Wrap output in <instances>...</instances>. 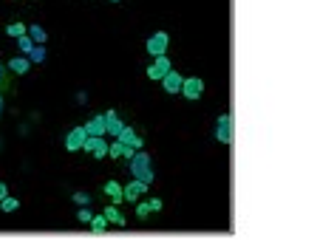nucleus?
<instances>
[{"label": "nucleus", "mask_w": 320, "mask_h": 240, "mask_svg": "<svg viewBox=\"0 0 320 240\" xmlns=\"http://www.w3.org/2000/svg\"><path fill=\"white\" fill-rule=\"evenodd\" d=\"M179 94H182L184 99L196 102V99H199V96L204 94V82H201L199 77H187V79L182 82V91H179Z\"/></svg>", "instance_id": "nucleus-4"}, {"label": "nucleus", "mask_w": 320, "mask_h": 240, "mask_svg": "<svg viewBox=\"0 0 320 240\" xmlns=\"http://www.w3.org/2000/svg\"><path fill=\"white\" fill-rule=\"evenodd\" d=\"M108 155H111V158H122V141H113V144H108Z\"/></svg>", "instance_id": "nucleus-24"}, {"label": "nucleus", "mask_w": 320, "mask_h": 240, "mask_svg": "<svg viewBox=\"0 0 320 240\" xmlns=\"http://www.w3.org/2000/svg\"><path fill=\"white\" fill-rule=\"evenodd\" d=\"M85 138H88L85 127H74L68 136H65V150H68V153H77V150H82Z\"/></svg>", "instance_id": "nucleus-7"}, {"label": "nucleus", "mask_w": 320, "mask_h": 240, "mask_svg": "<svg viewBox=\"0 0 320 240\" xmlns=\"http://www.w3.org/2000/svg\"><path fill=\"white\" fill-rule=\"evenodd\" d=\"M147 209H150V212H162V209H165L162 198H150V201H147Z\"/></svg>", "instance_id": "nucleus-25"}, {"label": "nucleus", "mask_w": 320, "mask_h": 240, "mask_svg": "<svg viewBox=\"0 0 320 240\" xmlns=\"http://www.w3.org/2000/svg\"><path fill=\"white\" fill-rule=\"evenodd\" d=\"M136 218H139V221H147V218H150V209H147V201H136Z\"/></svg>", "instance_id": "nucleus-21"}, {"label": "nucleus", "mask_w": 320, "mask_h": 240, "mask_svg": "<svg viewBox=\"0 0 320 240\" xmlns=\"http://www.w3.org/2000/svg\"><path fill=\"white\" fill-rule=\"evenodd\" d=\"M167 71H170V60H167V54H162V57H156L153 65L147 68V77H150V79H162Z\"/></svg>", "instance_id": "nucleus-10"}, {"label": "nucleus", "mask_w": 320, "mask_h": 240, "mask_svg": "<svg viewBox=\"0 0 320 240\" xmlns=\"http://www.w3.org/2000/svg\"><path fill=\"white\" fill-rule=\"evenodd\" d=\"M88 226H91V229H94L96 235H99V232L108 229V218H105V215H94V218L88 221Z\"/></svg>", "instance_id": "nucleus-18"}, {"label": "nucleus", "mask_w": 320, "mask_h": 240, "mask_svg": "<svg viewBox=\"0 0 320 240\" xmlns=\"http://www.w3.org/2000/svg\"><path fill=\"white\" fill-rule=\"evenodd\" d=\"M147 187H150V184H145L142 178H133L130 184H125V187H122V192H125V201H130V204H136L139 198H142V195L147 192Z\"/></svg>", "instance_id": "nucleus-5"}, {"label": "nucleus", "mask_w": 320, "mask_h": 240, "mask_svg": "<svg viewBox=\"0 0 320 240\" xmlns=\"http://www.w3.org/2000/svg\"><path fill=\"white\" fill-rule=\"evenodd\" d=\"M216 138L221 141V144H233V138H235V127H233V116H230V113H221V116H218Z\"/></svg>", "instance_id": "nucleus-2"}, {"label": "nucleus", "mask_w": 320, "mask_h": 240, "mask_svg": "<svg viewBox=\"0 0 320 240\" xmlns=\"http://www.w3.org/2000/svg\"><path fill=\"white\" fill-rule=\"evenodd\" d=\"M71 201H74V204H79V206H88V204H91V195H88V192H74V195H71Z\"/></svg>", "instance_id": "nucleus-23"}, {"label": "nucleus", "mask_w": 320, "mask_h": 240, "mask_svg": "<svg viewBox=\"0 0 320 240\" xmlns=\"http://www.w3.org/2000/svg\"><path fill=\"white\" fill-rule=\"evenodd\" d=\"M105 218H108V223H116V226H125V215L119 212V206L111 204V206H105Z\"/></svg>", "instance_id": "nucleus-14"}, {"label": "nucleus", "mask_w": 320, "mask_h": 240, "mask_svg": "<svg viewBox=\"0 0 320 240\" xmlns=\"http://www.w3.org/2000/svg\"><path fill=\"white\" fill-rule=\"evenodd\" d=\"M9 68L14 74H28L31 71V60L28 57H14V60H9Z\"/></svg>", "instance_id": "nucleus-15"}, {"label": "nucleus", "mask_w": 320, "mask_h": 240, "mask_svg": "<svg viewBox=\"0 0 320 240\" xmlns=\"http://www.w3.org/2000/svg\"><path fill=\"white\" fill-rule=\"evenodd\" d=\"M34 45H37V43H34V40H31V37H28V31H26V34H23V37H17V48H20V51H23V57H28Z\"/></svg>", "instance_id": "nucleus-17"}, {"label": "nucleus", "mask_w": 320, "mask_h": 240, "mask_svg": "<svg viewBox=\"0 0 320 240\" xmlns=\"http://www.w3.org/2000/svg\"><path fill=\"white\" fill-rule=\"evenodd\" d=\"M116 141H122V144H130L133 150H142V144H145V138H139V133L133 127H122V133L116 136Z\"/></svg>", "instance_id": "nucleus-11"}, {"label": "nucleus", "mask_w": 320, "mask_h": 240, "mask_svg": "<svg viewBox=\"0 0 320 240\" xmlns=\"http://www.w3.org/2000/svg\"><path fill=\"white\" fill-rule=\"evenodd\" d=\"M182 82H184V77L179 74V71H173V68L162 77V88H165L167 94H179V91H182Z\"/></svg>", "instance_id": "nucleus-9"}, {"label": "nucleus", "mask_w": 320, "mask_h": 240, "mask_svg": "<svg viewBox=\"0 0 320 240\" xmlns=\"http://www.w3.org/2000/svg\"><path fill=\"white\" fill-rule=\"evenodd\" d=\"M133 155H136V150H133V147H130V144H122V158H128V161H130Z\"/></svg>", "instance_id": "nucleus-27"}, {"label": "nucleus", "mask_w": 320, "mask_h": 240, "mask_svg": "<svg viewBox=\"0 0 320 240\" xmlns=\"http://www.w3.org/2000/svg\"><path fill=\"white\" fill-rule=\"evenodd\" d=\"M130 172L133 178H142L145 184H153V170H150V155L136 150V155L130 158Z\"/></svg>", "instance_id": "nucleus-1"}, {"label": "nucleus", "mask_w": 320, "mask_h": 240, "mask_svg": "<svg viewBox=\"0 0 320 240\" xmlns=\"http://www.w3.org/2000/svg\"><path fill=\"white\" fill-rule=\"evenodd\" d=\"M167 43H170V37H167L165 31H159V34H153L147 40V51L153 54V57H162V54L167 51Z\"/></svg>", "instance_id": "nucleus-8"}, {"label": "nucleus", "mask_w": 320, "mask_h": 240, "mask_svg": "<svg viewBox=\"0 0 320 240\" xmlns=\"http://www.w3.org/2000/svg\"><path fill=\"white\" fill-rule=\"evenodd\" d=\"M0 105H3V96H0Z\"/></svg>", "instance_id": "nucleus-29"}, {"label": "nucleus", "mask_w": 320, "mask_h": 240, "mask_svg": "<svg viewBox=\"0 0 320 240\" xmlns=\"http://www.w3.org/2000/svg\"><path fill=\"white\" fill-rule=\"evenodd\" d=\"M0 209H3V212H17L20 201H17V198H11V195H6L3 201H0Z\"/></svg>", "instance_id": "nucleus-19"}, {"label": "nucleus", "mask_w": 320, "mask_h": 240, "mask_svg": "<svg viewBox=\"0 0 320 240\" xmlns=\"http://www.w3.org/2000/svg\"><path fill=\"white\" fill-rule=\"evenodd\" d=\"M0 113H3V105H0Z\"/></svg>", "instance_id": "nucleus-30"}, {"label": "nucleus", "mask_w": 320, "mask_h": 240, "mask_svg": "<svg viewBox=\"0 0 320 240\" xmlns=\"http://www.w3.org/2000/svg\"><path fill=\"white\" fill-rule=\"evenodd\" d=\"M28 37H31L37 45H43L45 40H48V34H45V28H43V26H28Z\"/></svg>", "instance_id": "nucleus-16"}, {"label": "nucleus", "mask_w": 320, "mask_h": 240, "mask_svg": "<svg viewBox=\"0 0 320 240\" xmlns=\"http://www.w3.org/2000/svg\"><path fill=\"white\" fill-rule=\"evenodd\" d=\"M26 31H28V28L23 26V23H11V26H6V34L14 37V40H17V37H23Z\"/></svg>", "instance_id": "nucleus-20"}, {"label": "nucleus", "mask_w": 320, "mask_h": 240, "mask_svg": "<svg viewBox=\"0 0 320 240\" xmlns=\"http://www.w3.org/2000/svg\"><path fill=\"white\" fill-rule=\"evenodd\" d=\"M91 218H94V212H91L88 206H82V209H79V212H77V221H79V223H88V221H91Z\"/></svg>", "instance_id": "nucleus-26"}, {"label": "nucleus", "mask_w": 320, "mask_h": 240, "mask_svg": "<svg viewBox=\"0 0 320 240\" xmlns=\"http://www.w3.org/2000/svg\"><path fill=\"white\" fill-rule=\"evenodd\" d=\"M6 195H9V184H3V181H0V201H3Z\"/></svg>", "instance_id": "nucleus-28"}, {"label": "nucleus", "mask_w": 320, "mask_h": 240, "mask_svg": "<svg viewBox=\"0 0 320 240\" xmlns=\"http://www.w3.org/2000/svg\"><path fill=\"white\" fill-rule=\"evenodd\" d=\"M82 150L88 155H94V158H105L108 155V141H105V136H88Z\"/></svg>", "instance_id": "nucleus-3"}, {"label": "nucleus", "mask_w": 320, "mask_h": 240, "mask_svg": "<svg viewBox=\"0 0 320 240\" xmlns=\"http://www.w3.org/2000/svg\"><path fill=\"white\" fill-rule=\"evenodd\" d=\"M111 3H119V0H111Z\"/></svg>", "instance_id": "nucleus-31"}, {"label": "nucleus", "mask_w": 320, "mask_h": 240, "mask_svg": "<svg viewBox=\"0 0 320 240\" xmlns=\"http://www.w3.org/2000/svg\"><path fill=\"white\" fill-rule=\"evenodd\" d=\"M122 127H125V121H122V116L116 111H108L105 113V136L116 138L122 133Z\"/></svg>", "instance_id": "nucleus-6"}, {"label": "nucleus", "mask_w": 320, "mask_h": 240, "mask_svg": "<svg viewBox=\"0 0 320 240\" xmlns=\"http://www.w3.org/2000/svg\"><path fill=\"white\" fill-rule=\"evenodd\" d=\"M28 60H31V62H43L45 60V48H43V45H34L31 54H28Z\"/></svg>", "instance_id": "nucleus-22"}, {"label": "nucleus", "mask_w": 320, "mask_h": 240, "mask_svg": "<svg viewBox=\"0 0 320 240\" xmlns=\"http://www.w3.org/2000/svg\"><path fill=\"white\" fill-rule=\"evenodd\" d=\"M105 195L111 198V204L119 206L122 201H125V192H122V184H116V181H108L105 184Z\"/></svg>", "instance_id": "nucleus-13"}, {"label": "nucleus", "mask_w": 320, "mask_h": 240, "mask_svg": "<svg viewBox=\"0 0 320 240\" xmlns=\"http://www.w3.org/2000/svg\"><path fill=\"white\" fill-rule=\"evenodd\" d=\"M82 127H85L88 136H105V113L102 116H91V121L82 124Z\"/></svg>", "instance_id": "nucleus-12"}]
</instances>
